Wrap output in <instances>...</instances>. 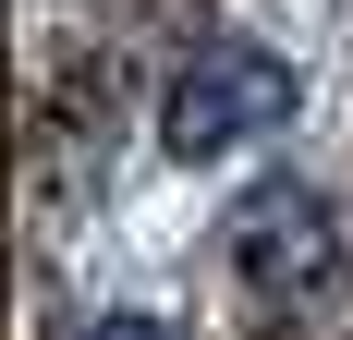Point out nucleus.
<instances>
[{"instance_id": "nucleus-1", "label": "nucleus", "mask_w": 353, "mask_h": 340, "mask_svg": "<svg viewBox=\"0 0 353 340\" xmlns=\"http://www.w3.org/2000/svg\"><path fill=\"white\" fill-rule=\"evenodd\" d=\"M281 122H292V61H268V49H244V36L195 49V61L171 73V98H159V146H171L183 170L244 158V146H268Z\"/></svg>"}, {"instance_id": "nucleus-2", "label": "nucleus", "mask_w": 353, "mask_h": 340, "mask_svg": "<svg viewBox=\"0 0 353 340\" xmlns=\"http://www.w3.org/2000/svg\"><path fill=\"white\" fill-rule=\"evenodd\" d=\"M232 279H244L256 304H305L341 279V206L305 195V182H256L232 206Z\"/></svg>"}, {"instance_id": "nucleus-3", "label": "nucleus", "mask_w": 353, "mask_h": 340, "mask_svg": "<svg viewBox=\"0 0 353 340\" xmlns=\"http://www.w3.org/2000/svg\"><path fill=\"white\" fill-rule=\"evenodd\" d=\"M73 340H171L159 316H98V328H73Z\"/></svg>"}]
</instances>
